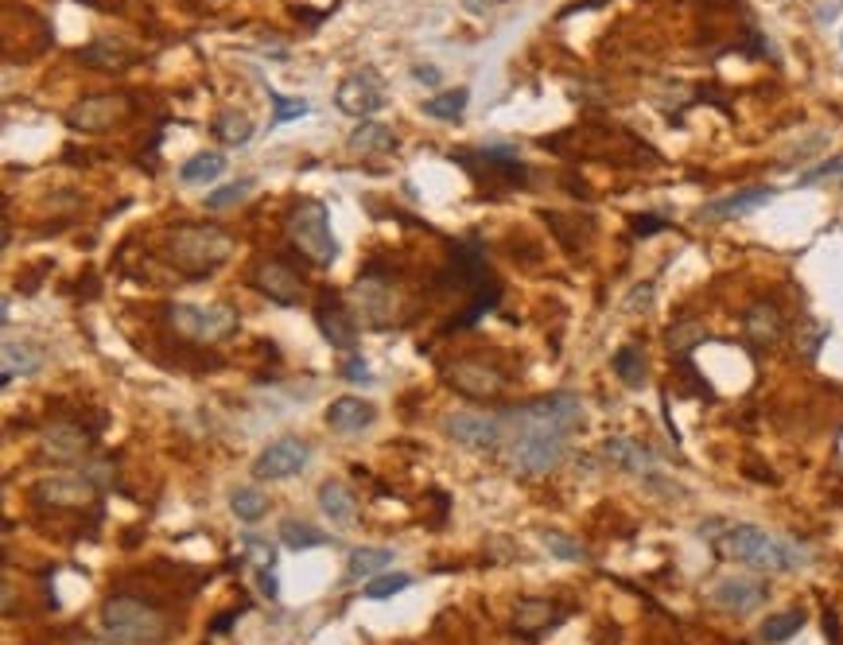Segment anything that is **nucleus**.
<instances>
[{
    "mask_svg": "<svg viewBox=\"0 0 843 645\" xmlns=\"http://www.w3.org/2000/svg\"><path fill=\"white\" fill-rule=\"evenodd\" d=\"M509 455L522 475H548L564 459L567 436L583 424V405L572 393H548L506 413Z\"/></svg>",
    "mask_w": 843,
    "mask_h": 645,
    "instance_id": "obj_1",
    "label": "nucleus"
},
{
    "mask_svg": "<svg viewBox=\"0 0 843 645\" xmlns=\"http://www.w3.org/2000/svg\"><path fill=\"white\" fill-rule=\"evenodd\" d=\"M704 533H715L712 545L720 556L738 564H751V568H766V572H793L801 564H809V548L797 545V540H785L777 533L762 529V525H707Z\"/></svg>",
    "mask_w": 843,
    "mask_h": 645,
    "instance_id": "obj_2",
    "label": "nucleus"
},
{
    "mask_svg": "<svg viewBox=\"0 0 843 645\" xmlns=\"http://www.w3.org/2000/svg\"><path fill=\"white\" fill-rule=\"evenodd\" d=\"M101 626L113 642L125 645H156L168 634V618L152 603L132 599V595H109L101 603Z\"/></svg>",
    "mask_w": 843,
    "mask_h": 645,
    "instance_id": "obj_3",
    "label": "nucleus"
},
{
    "mask_svg": "<svg viewBox=\"0 0 843 645\" xmlns=\"http://www.w3.org/2000/svg\"><path fill=\"white\" fill-rule=\"evenodd\" d=\"M288 238L299 254L319 269H330L338 261V241L330 234V210L323 199H304L288 215Z\"/></svg>",
    "mask_w": 843,
    "mask_h": 645,
    "instance_id": "obj_4",
    "label": "nucleus"
},
{
    "mask_svg": "<svg viewBox=\"0 0 843 645\" xmlns=\"http://www.w3.org/2000/svg\"><path fill=\"white\" fill-rule=\"evenodd\" d=\"M168 246H171V261L184 272H191V277L215 272L218 265L234 254V238L218 230V226H176Z\"/></svg>",
    "mask_w": 843,
    "mask_h": 645,
    "instance_id": "obj_5",
    "label": "nucleus"
},
{
    "mask_svg": "<svg viewBox=\"0 0 843 645\" xmlns=\"http://www.w3.org/2000/svg\"><path fill=\"white\" fill-rule=\"evenodd\" d=\"M168 322L176 327V335L191 338V343H218V338H230L238 330V311L222 308V304H210V308H199V304H171Z\"/></svg>",
    "mask_w": 843,
    "mask_h": 645,
    "instance_id": "obj_6",
    "label": "nucleus"
},
{
    "mask_svg": "<svg viewBox=\"0 0 843 645\" xmlns=\"http://www.w3.org/2000/svg\"><path fill=\"white\" fill-rule=\"evenodd\" d=\"M444 431L459 447L470 452H494L506 444V416H486V413H452L444 420Z\"/></svg>",
    "mask_w": 843,
    "mask_h": 645,
    "instance_id": "obj_7",
    "label": "nucleus"
},
{
    "mask_svg": "<svg viewBox=\"0 0 843 645\" xmlns=\"http://www.w3.org/2000/svg\"><path fill=\"white\" fill-rule=\"evenodd\" d=\"M335 106L343 109L346 117L369 121V117L385 106V86L381 78H377V70H354V75H346L335 90Z\"/></svg>",
    "mask_w": 843,
    "mask_h": 645,
    "instance_id": "obj_8",
    "label": "nucleus"
},
{
    "mask_svg": "<svg viewBox=\"0 0 843 645\" xmlns=\"http://www.w3.org/2000/svg\"><path fill=\"white\" fill-rule=\"evenodd\" d=\"M129 98L125 93H93V98H82L78 106L67 109V125L75 132H106L113 125H121L129 117Z\"/></svg>",
    "mask_w": 843,
    "mask_h": 645,
    "instance_id": "obj_9",
    "label": "nucleus"
},
{
    "mask_svg": "<svg viewBox=\"0 0 843 645\" xmlns=\"http://www.w3.org/2000/svg\"><path fill=\"white\" fill-rule=\"evenodd\" d=\"M254 288L265 296V300L280 304V308H296V304L304 300V280H299L296 272H291V265L280 261V257H265V261H257Z\"/></svg>",
    "mask_w": 843,
    "mask_h": 645,
    "instance_id": "obj_10",
    "label": "nucleus"
},
{
    "mask_svg": "<svg viewBox=\"0 0 843 645\" xmlns=\"http://www.w3.org/2000/svg\"><path fill=\"white\" fill-rule=\"evenodd\" d=\"M447 377H452V389L467 393V397H478V400H494L502 389H506V374L486 358L455 361V366L447 369Z\"/></svg>",
    "mask_w": 843,
    "mask_h": 645,
    "instance_id": "obj_11",
    "label": "nucleus"
},
{
    "mask_svg": "<svg viewBox=\"0 0 843 645\" xmlns=\"http://www.w3.org/2000/svg\"><path fill=\"white\" fill-rule=\"evenodd\" d=\"M307 459H311V447H307L304 439H296V436H284V439L269 444L261 455H257L254 475L269 478V483H280V478L299 475V470L307 467Z\"/></svg>",
    "mask_w": 843,
    "mask_h": 645,
    "instance_id": "obj_12",
    "label": "nucleus"
},
{
    "mask_svg": "<svg viewBox=\"0 0 843 645\" xmlns=\"http://www.w3.org/2000/svg\"><path fill=\"white\" fill-rule=\"evenodd\" d=\"M766 599H770V587L751 576H727L712 587V603L723 611V615L743 618V615H751V611H758Z\"/></svg>",
    "mask_w": 843,
    "mask_h": 645,
    "instance_id": "obj_13",
    "label": "nucleus"
},
{
    "mask_svg": "<svg viewBox=\"0 0 843 645\" xmlns=\"http://www.w3.org/2000/svg\"><path fill=\"white\" fill-rule=\"evenodd\" d=\"M315 322H319L323 338H327L335 350H346L354 354L358 350V322H354V316L346 311V304L338 300V296H323L319 308H315Z\"/></svg>",
    "mask_w": 843,
    "mask_h": 645,
    "instance_id": "obj_14",
    "label": "nucleus"
},
{
    "mask_svg": "<svg viewBox=\"0 0 843 645\" xmlns=\"http://www.w3.org/2000/svg\"><path fill=\"white\" fill-rule=\"evenodd\" d=\"M36 498L51 502V506H59V509H78V506H90V502L98 498V486H93L86 475H51V478H39Z\"/></svg>",
    "mask_w": 843,
    "mask_h": 645,
    "instance_id": "obj_15",
    "label": "nucleus"
},
{
    "mask_svg": "<svg viewBox=\"0 0 843 645\" xmlns=\"http://www.w3.org/2000/svg\"><path fill=\"white\" fill-rule=\"evenodd\" d=\"M323 420H327V428L338 431V436H358V431H366L369 424L377 420V408L361 397H338L327 405Z\"/></svg>",
    "mask_w": 843,
    "mask_h": 645,
    "instance_id": "obj_16",
    "label": "nucleus"
},
{
    "mask_svg": "<svg viewBox=\"0 0 843 645\" xmlns=\"http://www.w3.org/2000/svg\"><path fill=\"white\" fill-rule=\"evenodd\" d=\"M743 330H746V338H751L754 346H777L785 338V316H782V308H777L774 300H758V304H751V311H746V319H743Z\"/></svg>",
    "mask_w": 843,
    "mask_h": 645,
    "instance_id": "obj_17",
    "label": "nucleus"
},
{
    "mask_svg": "<svg viewBox=\"0 0 843 645\" xmlns=\"http://www.w3.org/2000/svg\"><path fill=\"white\" fill-rule=\"evenodd\" d=\"M770 199H774L770 187H746V191H735V195H727V199H715V202H707V207H700V218H704V222L743 218V215H751V210L766 207Z\"/></svg>",
    "mask_w": 843,
    "mask_h": 645,
    "instance_id": "obj_18",
    "label": "nucleus"
},
{
    "mask_svg": "<svg viewBox=\"0 0 843 645\" xmlns=\"http://www.w3.org/2000/svg\"><path fill=\"white\" fill-rule=\"evenodd\" d=\"M561 623H564V611H556L553 603H545V599H525L514 615V631L525 634V638H540V634L553 631V626H561Z\"/></svg>",
    "mask_w": 843,
    "mask_h": 645,
    "instance_id": "obj_19",
    "label": "nucleus"
},
{
    "mask_svg": "<svg viewBox=\"0 0 843 645\" xmlns=\"http://www.w3.org/2000/svg\"><path fill=\"white\" fill-rule=\"evenodd\" d=\"M319 509L330 525H354V517H358V502H354V494L346 490L343 483H335V478L319 486Z\"/></svg>",
    "mask_w": 843,
    "mask_h": 645,
    "instance_id": "obj_20",
    "label": "nucleus"
},
{
    "mask_svg": "<svg viewBox=\"0 0 843 645\" xmlns=\"http://www.w3.org/2000/svg\"><path fill=\"white\" fill-rule=\"evenodd\" d=\"M350 152H361V156L397 152V132L381 121H361L358 129L350 132Z\"/></svg>",
    "mask_w": 843,
    "mask_h": 645,
    "instance_id": "obj_21",
    "label": "nucleus"
},
{
    "mask_svg": "<svg viewBox=\"0 0 843 645\" xmlns=\"http://www.w3.org/2000/svg\"><path fill=\"white\" fill-rule=\"evenodd\" d=\"M603 455L614 463V467L634 470V475H642V470L653 467V452H649V447H642L637 439H626V436H611V439H606Z\"/></svg>",
    "mask_w": 843,
    "mask_h": 645,
    "instance_id": "obj_22",
    "label": "nucleus"
},
{
    "mask_svg": "<svg viewBox=\"0 0 843 645\" xmlns=\"http://www.w3.org/2000/svg\"><path fill=\"white\" fill-rule=\"evenodd\" d=\"M43 366V354H39V346H31V343H16V338H8L4 343V385H12L16 381V374L20 377H28V374H36V369Z\"/></svg>",
    "mask_w": 843,
    "mask_h": 645,
    "instance_id": "obj_23",
    "label": "nucleus"
},
{
    "mask_svg": "<svg viewBox=\"0 0 843 645\" xmlns=\"http://www.w3.org/2000/svg\"><path fill=\"white\" fill-rule=\"evenodd\" d=\"M78 59L86 62V67H101V70H121L132 62V51L125 43H117V39H98L93 47H86V51H78Z\"/></svg>",
    "mask_w": 843,
    "mask_h": 645,
    "instance_id": "obj_24",
    "label": "nucleus"
},
{
    "mask_svg": "<svg viewBox=\"0 0 843 645\" xmlns=\"http://www.w3.org/2000/svg\"><path fill=\"white\" fill-rule=\"evenodd\" d=\"M467 101H470L467 86H455V90H444V93H436V98L424 101V113L436 117V121H463Z\"/></svg>",
    "mask_w": 843,
    "mask_h": 645,
    "instance_id": "obj_25",
    "label": "nucleus"
},
{
    "mask_svg": "<svg viewBox=\"0 0 843 645\" xmlns=\"http://www.w3.org/2000/svg\"><path fill=\"white\" fill-rule=\"evenodd\" d=\"M389 564H393L389 548H354L350 560H346V576L350 579H374V576H381Z\"/></svg>",
    "mask_w": 843,
    "mask_h": 645,
    "instance_id": "obj_26",
    "label": "nucleus"
},
{
    "mask_svg": "<svg viewBox=\"0 0 843 645\" xmlns=\"http://www.w3.org/2000/svg\"><path fill=\"white\" fill-rule=\"evenodd\" d=\"M215 137L222 140V145L246 148L249 140H254V121H249V113H238V109H222V113L215 117Z\"/></svg>",
    "mask_w": 843,
    "mask_h": 645,
    "instance_id": "obj_27",
    "label": "nucleus"
},
{
    "mask_svg": "<svg viewBox=\"0 0 843 645\" xmlns=\"http://www.w3.org/2000/svg\"><path fill=\"white\" fill-rule=\"evenodd\" d=\"M222 171H226V156L210 148V152H195L191 160L179 168V179H184V183H210V179H218Z\"/></svg>",
    "mask_w": 843,
    "mask_h": 645,
    "instance_id": "obj_28",
    "label": "nucleus"
},
{
    "mask_svg": "<svg viewBox=\"0 0 843 645\" xmlns=\"http://www.w3.org/2000/svg\"><path fill=\"white\" fill-rule=\"evenodd\" d=\"M86 431L70 428V424H54L51 431H47V452L54 455V459H78V455H86Z\"/></svg>",
    "mask_w": 843,
    "mask_h": 645,
    "instance_id": "obj_29",
    "label": "nucleus"
},
{
    "mask_svg": "<svg viewBox=\"0 0 843 645\" xmlns=\"http://www.w3.org/2000/svg\"><path fill=\"white\" fill-rule=\"evenodd\" d=\"M230 509H234V517H238V522L257 525L265 514H269V498H265L257 486H238V490L230 494Z\"/></svg>",
    "mask_w": 843,
    "mask_h": 645,
    "instance_id": "obj_30",
    "label": "nucleus"
},
{
    "mask_svg": "<svg viewBox=\"0 0 843 645\" xmlns=\"http://www.w3.org/2000/svg\"><path fill=\"white\" fill-rule=\"evenodd\" d=\"M801 626H805V611L801 607L782 611V615H770L766 623H762V642L782 645V642H790L793 634H801Z\"/></svg>",
    "mask_w": 843,
    "mask_h": 645,
    "instance_id": "obj_31",
    "label": "nucleus"
},
{
    "mask_svg": "<svg viewBox=\"0 0 843 645\" xmlns=\"http://www.w3.org/2000/svg\"><path fill=\"white\" fill-rule=\"evenodd\" d=\"M614 374L622 377V381L629 385V389H642L645 377H649V366H645V354L637 350V346H622L618 354H614Z\"/></svg>",
    "mask_w": 843,
    "mask_h": 645,
    "instance_id": "obj_32",
    "label": "nucleus"
},
{
    "mask_svg": "<svg viewBox=\"0 0 843 645\" xmlns=\"http://www.w3.org/2000/svg\"><path fill=\"white\" fill-rule=\"evenodd\" d=\"M280 540L291 548V553H304V548H319V545H327V537H323V533L315 529V525L296 522V517H288V522L280 525Z\"/></svg>",
    "mask_w": 843,
    "mask_h": 645,
    "instance_id": "obj_33",
    "label": "nucleus"
},
{
    "mask_svg": "<svg viewBox=\"0 0 843 645\" xmlns=\"http://www.w3.org/2000/svg\"><path fill=\"white\" fill-rule=\"evenodd\" d=\"M408 584H413V579L400 576V572L397 576H393V572H381V576H374L366 587H361V595H366V599H393V595H400Z\"/></svg>",
    "mask_w": 843,
    "mask_h": 645,
    "instance_id": "obj_34",
    "label": "nucleus"
},
{
    "mask_svg": "<svg viewBox=\"0 0 843 645\" xmlns=\"http://www.w3.org/2000/svg\"><path fill=\"white\" fill-rule=\"evenodd\" d=\"M254 179H238V183H226V187H218V191H210L207 195V207L210 210H230L234 202H241L246 199L249 191H254Z\"/></svg>",
    "mask_w": 843,
    "mask_h": 645,
    "instance_id": "obj_35",
    "label": "nucleus"
},
{
    "mask_svg": "<svg viewBox=\"0 0 843 645\" xmlns=\"http://www.w3.org/2000/svg\"><path fill=\"white\" fill-rule=\"evenodd\" d=\"M269 101H272V121H277V125L296 121V117L311 113V106H307L304 98H284V93H277V90H269Z\"/></svg>",
    "mask_w": 843,
    "mask_h": 645,
    "instance_id": "obj_36",
    "label": "nucleus"
},
{
    "mask_svg": "<svg viewBox=\"0 0 843 645\" xmlns=\"http://www.w3.org/2000/svg\"><path fill=\"white\" fill-rule=\"evenodd\" d=\"M545 548L553 556H561V560H587V548L579 540L564 537V533H545Z\"/></svg>",
    "mask_w": 843,
    "mask_h": 645,
    "instance_id": "obj_37",
    "label": "nucleus"
},
{
    "mask_svg": "<svg viewBox=\"0 0 843 645\" xmlns=\"http://www.w3.org/2000/svg\"><path fill=\"white\" fill-rule=\"evenodd\" d=\"M241 553L254 556L257 568H272V560H277V556H272V548L265 545L261 537H241Z\"/></svg>",
    "mask_w": 843,
    "mask_h": 645,
    "instance_id": "obj_38",
    "label": "nucleus"
},
{
    "mask_svg": "<svg viewBox=\"0 0 843 645\" xmlns=\"http://www.w3.org/2000/svg\"><path fill=\"white\" fill-rule=\"evenodd\" d=\"M832 176L843 179V156H832V160L816 163L813 171H805V176H801V183H821V179H832Z\"/></svg>",
    "mask_w": 843,
    "mask_h": 645,
    "instance_id": "obj_39",
    "label": "nucleus"
},
{
    "mask_svg": "<svg viewBox=\"0 0 843 645\" xmlns=\"http://www.w3.org/2000/svg\"><path fill=\"white\" fill-rule=\"evenodd\" d=\"M629 226H634L637 238H653V234L668 230V222L665 218H657V215H637V218H629Z\"/></svg>",
    "mask_w": 843,
    "mask_h": 645,
    "instance_id": "obj_40",
    "label": "nucleus"
},
{
    "mask_svg": "<svg viewBox=\"0 0 843 645\" xmlns=\"http://www.w3.org/2000/svg\"><path fill=\"white\" fill-rule=\"evenodd\" d=\"M343 374L350 377V381H366V377H369V366L361 361V354H350V361L343 366Z\"/></svg>",
    "mask_w": 843,
    "mask_h": 645,
    "instance_id": "obj_41",
    "label": "nucleus"
},
{
    "mask_svg": "<svg viewBox=\"0 0 843 645\" xmlns=\"http://www.w3.org/2000/svg\"><path fill=\"white\" fill-rule=\"evenodd\" d=\"M413 78H416L420 86H439V78H444V75H439V67H416Z\"/></svg>",
    "mask_w": 843,
    "mask_h": 645,
    "instance_id": "obj_42",
    "label": "nucleus"
},
{
    "mask_svg": "<svg viewBox=\"0 0 843 645\" xmlns=\"http://www.w3.org/2000/svg\"><path fill=\"white\" fill-rule=\"evenodd\" d=\"M261 592L269 595V599H277V595H280L277 572H272V568H261Z\"/></svg>",
    "mask_w": 843,
    "mask_h": 645,
    "instance_id": "obj_43",
    "label": "nucleus"
},
{
    "mask_svg": "<svg viewBox=\"0 0 843 645\" xmlns=\"http://www.w3.org/2000/svg\"><path fill=\"white\" fill-rule=\"evenodd\" d=\"M241 615H246V607H238V611H230V615L215 618V626H210V631H215V634H222V631H226V626H234V623H238V618H241Z\"/></svg>",
    "mask_w": 843,
    "mask_h": 645,
    "instance_id": "obj_44",
    "label": "nucleus"
},
{
    "mask_svg": "<svg viewBox=\"0 0 843 645\" xmlns=\"http://www.w3.org/2000/svg\"><path fill=\"white\" fill-rule=\"evenodd\" d=\"M824 631H829V642L840 645V618L832 611H824Z\"/></svg>",
    "mask_w": 843,
    "mask_h": 645,
    "instance_id": "obj_45",
    "label": "nucleus"
},
{
    "mask_svg": "<svg viewBox=\"0 0 843 645\" xmlns=\"http://www.w3.org/2000/svg\"><path fill=\"white\" fill-rule=\"evenodd\" d=\"M490 4H498V0H467V8L470 12H486Z\"/></svg>",
    "mask_w": 843,
    "mask_h": 645,
    "instance_id": "obj_46",
    "label": "nucleus"
}]
</instances>
